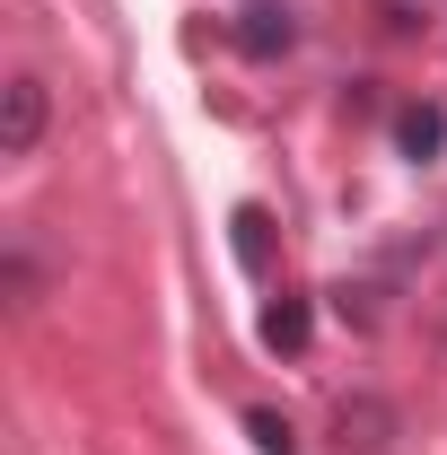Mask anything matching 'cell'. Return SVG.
<instances>
[{"label":"cell","instance_id":"cell-1","mask_svg":"<svg viewBox=\"0 0 447 455\" xmlns=\"http://www.w3.org/2000/svg\"><path fill=\"white\" fill-rule=\"evenodd\" d=\"M45 114H53L45 79H36V70H18V79L0 88V158H36V140H45Z\"/></svg>","mask_w":447,"mask_h":455},{"label":"cell","instance_id":"cell-2","mask_svg":"<svg viewBox=\"0 0 447 455\" xmlns=\"http://www.w3.org/2000/svg\"><path fill=\"white\" fill-rule=\"evenodd\" d=\"M228 44L246 61H280L298 44V27H289V9H237V18H228Z\"/></svg>","mask_w":447,"mask_h":455},{"label":"cell","instance_id":"cell-3","mask_svg":"<svg viewBox=\"0 0 447 455\" xmlns=\"http://www.w3.org/2000/svg\"><path fill=\"white\" fill-rule=\"evenodd\" d=\"M394 140H403V158H421V167H430V158L447 149V114H439V106H403V114H394Z\"/></svg>","mask_w":447,"mask_h":455},{"label":"cell","instance_id":"cell-4","mask_svg":"<svg viewBox=\"0 0 447 455\" xmlns=\"http://www.w3.org/2000/svg\"><path fill=\"white\" fill-rule=\"evenodd\" d=\"M307 333H316L307 298H272V307H264V341H272V350H307Z\"/></svg>","mask_w":447,"mask_h":455},{"label":"cell","instance_id":"cell-5","mask_svg":"<svg viewBox=\"0 0 447 455\" xmlns=\"http://www.w3.org/2000/svg\"><path fill=\"white\" fill-rule=\"evenodd\" d=\"M246 438H255L264 455H298V438H289V420H280V411H246Z\"/></svg>","mask_w":447,"mask_h":455},{"label":"cell","instance_id":"cell-6","mask_svg":"<svg viewBox=\"0 0 447 455\" xmlns=\"http://www.w3.org/2000/svg\"><path fill=\"white\" fill-rule=\"evenodd\" d=\"M264 211H237V263H246V272H264Z\"/></svg>","mask_w":447,"mask_h":455}]
</instances>
